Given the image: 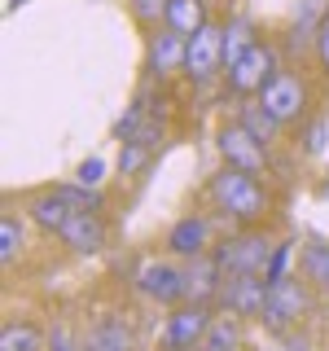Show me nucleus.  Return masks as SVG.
<instances>
[{
    "label": "nucleus",
    "mask_w": 329,
    "mask_h": 351,
    "mask_svg": "<svg viewBox=\"0 0 329 351\" xmlns=\"http://www.w3.org/2000/svg\"><path fill=\"white\" fill-rule=\"evenodd\" d=\"M206 193H211V202L224 215H233L237 224H255V219L268 215V189L259 184V176H250L241 167H228V162H224L219 176H211Z\"/></svg>",
    "instance_id": "f257e3e1"
},
{
    "label": "nucleus",
    "mask_w": 329,
    "mask_h": 351,
    "mask_svg": "<svg viewBox=\"0 0 329 351\" xmlns=\"http://www.w3.org/2000/svg\"><path fill=\"white\" fill-rule=\"evenodd\" d=\"M312 307V294H307V281L299 277H277L268 281V303H263L259 321L272 329V334H285V329L299 325V316Z\"/></svg>",
    "instance_id": "f03ea898"
},
{
    "label": "nucleus",
    "mask_w": 329,
    "mask_h": 351,
    "mask_svg": "<svg viewBox=\"0 0 329 351\" xmlns=\"http://www.w3.org/2000/svg\"><path fill=\"white\" fill-rule=\"evenodd\" d=\"M184 80L189 84H211L215 75H224V27L219 22H206L202 31L189 36V49H184Z\"/></svg>",
    "instance_id": "7ed1b4c3"
},
{
    "label": "nucleus",
    "mask_w": 329,
    "mask_h": 351,
    "mask_svg": "<svg viewBox=\"0 0 329 351\" xmlns=\"http://www.w3.org/2000/svg\"><path fill=\"white\" fill-rule=\"evenodd\" d=\"M277 71H281V66H277V49L259 40L246 58H237L224 71V84H228V93H233V97H259L263 84H268Z\"/></svg>",
    "instance_id": "20e7f679"
},
{
    "label": "nucleus",
    "mask_w": 329,
    "mask_h": 351,
    "mask_svg": "<svg viewBox=\"0 0 329 351\" xmlns=\"http://www.w3.org/2000/svg\"><path fill=\"white\" fill-rule=\"evenodd\" d=\"M215 145H219V158H224L228 167H241L250 176L268 171V145H263L259 136H250L241 123H224L219 136H215Z\"/></svg>",
    "instance_id": "39448f33"
},
{
    "label": "nucleus",
    "mask_w": 329,
    "mask_h": 351,
    "mask_svg": "<svg viewBox=\"0 0 329 351\" xmlns=\"http://www.w3.org/2000/svg\"><path fill=\"white\" fill-rule=\"evenodd\" d=\"M259 101L268 106V114H277L281 123H299V119L307 114V84H303V75L277 71L268 84H263Z\"/></svg>",
    "instance_id": "423d86ee"
},
{
    "label": "nucleus",
    "mask_w": 329,
    "mask_h": 351,
    "mask_svg": "<svg viewBox=\"0 0 329 351\" xmlns=\"http://www.w3.org/2000/svg\"><path fill=\"white\" fill-rule=\"evenodd\" d=\"M215 259L224 263V272H268L272 241L263 233H237L215 250Z\"/></svg>",
    "instance_id": "0eeeda50"
},
{
    "label": "nucleus",
    "mask_w": 329,
    "mask_h": 351,
    "mask_svg": "<svg viewBox=\"0 0 329 351\" xmlns=\"http://www.w3.org/2000/svg\"><path fill=\"white\" fill-rule=\"evenodd\" d=\"M184 49H189V36L171 27H158L145 44V71L149 80H171L175 71H184Z\"/></svg>",
    "instance_id": "6e6552de"
},
{
    "label": "nucleus",
    "mask_w": 329,
    "mask_h": 351,
    "mask_svg": "<svg viewBox=\"0 0 329 351\" xmlns=\"http://www.w3.org/2000/svg\"><path fill=\"white\" fill-rule=\"evenodd\" d=\"M219 299H224V307L237 312V316H263V303H268V277H263V272H228Z\"/></svg>",
    "instance_id": "1a4fd4ad"
},
{
    "label": "nucleus",
    "mask_w": 329,
    "mask_h": 351,
    "mask_svg": "<svg viewBox=\"0 0 329 351\" xmlns=\"http://www.w3.org/2000/svg\"><path fill=\"white\" fill-rule=\"evenodd\" d=\"M215 316L206 312V303H189V307H175V312L167 316V347L171 351H193L202 347L206 329H211Z\"/></svg>",
    "instance_id": "9d476101"
},
{
    "label": "nucleus",
    "mask_w": 329,
    "mask_h": 351,
    "mask_svg": "<svg viewBox=\"0 0 329 351\" xmlns=\"http://www.w3.org/2000/svg\"><path fill=\"white\" fill-rule=\"evenodd\" d=\"M58 237L75 255H97L106 246V219H101V211H71V219L58 228Z\"/></svg>",
    "instance_id": "9b49d317"
},
{
    "label": "nucleus",
    "mask_w": 329,
    "mask_h": 351,
    "mask_svg": "<svg viewBox=\"0 0 329 351\" xmlns=\"http://www.w3.org/2000/svg\"><path fill=\"white\" fill-rule=\"evenodd\" d=\"M136 285L145 299H158V303H180L184 299V272L171 268V263H158L149 259L145 268L136 272Z\"/></svg>",
    "instance_id": "f8f14e48"
},
{
    "label": "nucleus",
    "mask_w": 329,
    "mask_h": 351,
    "mask_svg": "<svg viewBox=\"0 0 329 351\" xmlns=\"http://www.w3.org/2000/svg\"><path fill=\"white\" fill-rule=\"evenodd\" d=\"M224 263H219L215 255H197L189 263V272H184V299L189 303H206V299H215L219 290H224Z\"/></svg>",
    "instance_id": "ddd939ff"
},
{
    "label": "nucleus",
    "mask_w": 329,
    "mask_h": 351,
    "mask_svg": "<svg viewBox=\"0 0 329 351\" xmlns=\"http://www.w3.org/2000/svg\"><path fill=\"white\" fill-rule=\"evenodd\" d=\"M206 241H211V228H206V219H202V215H184V219H175L171 233H167V246L175 250V255H184V259L206 255Z\"/></svg>",
    "instance_id": "4468645a"
},
{
    "label": "nucleus",
    "mask_w": 329,
    "mask_h": 351,
    "mask_svg": "<svg viewBox=\"0 0 329 351\" xmlns=\"http://www.w3.org/2000/svg\"><path fill=\"white\" fill-rule=\"evenodd\" d=\"M237 123L246 128L250 136H259L263 145H272V141L281 136V128H285L277 114H268V106H263L259 97H255V101H250V97H241V106H237Z\"/></svg>",
    "instance_id": "2eb2a0df"
},
{
    "label": "nucleus",
    "mask_w": 329,
    "mask_h": 351,
    "mask_svg": "<svg viewBox=\"0 0 329 351\" xmlns=\"http://www.w3.org/2000/svg\"><path fill=\"white\" fill-rule=\"evenodd\" d=\"M84 351H132V329L123 325V316H101L88 329Z\"/></svg>",
    "instance_id": "dca6fc26"
},
{
    "label": "nucleus",
    "mask_w": 329,
    "mask_h": 351,
    "mask_svg": "<svg viewBox=\"0 0 329 351\" xmlns=\"http://www.w3.org/2000/svg\"><path fill=\"white\" fill-rule=\"evenodd\" d=\"M329 18V0H299L294 5V22H290V44H312L316 36V27Z\"/></svg>",
    "instance_id": "f3484780"
},
{
    "label": "nucleus",
    "mask_w": 329,
    "mask_h": 351,
    "mask_svg": "<svg viewBox=\"0 0 329 351\" xmlns=\"http://www.w3.org/2000/svg\"><path fill=\"white\" fill-rule=\"evenodd\" d=\"M211 14H206V0H167V22L162 27L180 31V36H193V31H202Z\"/></svg>",
    "instance_id": "a211bd4d"
},
{
    "label": "nucleus",
    "mask_w": 329,
    "mask_h": 351,
    "mask_svg": "<svg viewBox=\"0 0 329 351\" xmlns=\"http://www.w3.org/2000/svg\"><path fill=\"white\" fill-rule=\"evenodd\" d=\"M255 44H259L255 22H250V18H228V22H224V71H228L237 58H246Z\"/></svg>",
    "instance_id": "6ab92c4d"
},
{
    "label": "nucleus",
    "mask_w": 329,
    "mask_h": 351,
    "mask_svg": "<svg viewBox=\"0 0 329 351\" xmlns=\"http://www.w3.org/2000/svg\"><path fill=\"white\" fill-rule=\"evenodd\" d=\"M237 343H241V316L228 312V316H215L211 321V329H206V338H202L197 351H237Z\"/></svg>",
    "instance_id": "aec40b11"
},
{
    "label": "nucleus",
    "mask_w": 329,
    "mask_h": 351,
    "mask_svg": "<svg viewBox=\"0 0 329 351\" xmlns=\"http://www.w3.org/2000/svg\"><path fill=\"white\" fill-rule=\"evenodd\" d=\"M71 211H75V206L66 202L58 189H53V193H40L36 202H31V215H36V224H40V228H49V233H58L66 219H71Z\"/></svg>",
    "instance_id": "412c9836"
},
{
    "label": "nucleus",
    "mask_w": 329,
    "mask_h": 351,
    "mask_svg": "<svg viewBox=\"0 0 329 351\" xmlns=\"http://www.w3.org/2000/svg\"><path fill=\"white\" fill-rule=\"evenodd\" d=\"M303 281L316 290H329V241L303 246Z\"/></svg>",
    "instance_id": "4be33fe9"
},
{
    "label": "nucleus",
    "mask_w": 329,
    "mask_h": 351,
    "mask_svg": "<svg viewBox=\"0 0 329 351\" xmlns=\"http://www.w3.org/2000/svg\"><path fill=\"white\" fill-rule=\"evenodd\" d=\"M40 329L18 321V325H5V334H0V351H40Z\"/></svg>",
    "instance_id": "5701e85b"
},
{
    "label": "nucleus",
    "mask_w": 329,
    "mask_h": 351,
    "mask_svg": "<svg viewBox=\"0 0 329 351\" xmlns=\"http://www.w3.org/2000/svg\"><path fill=\"white\" fill-rule=\"evenodd\" d=\"M127 14L145 31H158L162 22H167V0H127Z\"/></svg>",
    "instance_id": "b1692460"
},
{
    "label": "nucleus",
    "mask_w": 329,
    "mask_h": 351,
    "mask_svg": "<svg viewBox=\"0 0 329 351\" xmlns=\"http://www.w3.org/2000/svg\"><path fill=\"white\" fill-rule=\"evenodd\" d=\"M18 250H22V228L14 215H5L0 219V263H14Z\"/></svg>",
    "instance_id": "393cba45"
},
{
    "label": "nucleus",
    "mask_w": 329,
    "mask_h": 351,
    "mask_svg": "<svg viewBox=\"0 0 329 351\" xmlns=\"http://www.w3.org/2000/svg\"><path fill=\"white\" fill-rule=\"evenodd\" d=\"M145 154H149V145H141V141H123V154H119V171L123 176H132L145 162Z\"/></svg>",
    "instance_id": "a878e982"
},
{
    "label": "nucleus",
    "mask_w": 329,
    "mask_h": 351,
    "mask_svg": "<svg viewBox=\"0 0 329 351\" xmlns=\"http://www.w3.org/2000/svg\"><path fill=\"white\" fill-rule=\"evenodd\" d=\"M312 53H316V66L329 75V18L316 27V36H312Z\"/></svg>",
    "instance_id": "bb28decb"
},
{
    "label": "nucleus",
    "mask_w": 329,
    "mask_h": 351,
    "mask_svg": "<svg viewBox=\"0 0 329 351\" xmlns=\"http://www.w3.org/2000/svg\"><path fill=\"white\" fill-rule=\"evenodd\" d=\"M325 141H329V123H325V119H316V123L303 132V149H307V154H321Z\"/></svg>",
    "instance_id": "cd10ccee"
},
{
    "label": "nucleus",
    "mask_w": 329,
    "mask_h": 351,
    "mask_svg": "<svg viewBox=\"0 0 329 351\" xmlns=\"http://www.w3.org/2000/svg\"><path fill=\"white\" fill-rule=\"evenodd\" d=\"M285 263H290V241H277V246H272V259H268V272H263V277H268V281L285 277Z\"/></svg>",
    "instance_id": "c85d7f7f"
},
{
    "label": "nucleus",
    "mask_w": 329,
    "mask_h": 351,
    "mask_svg": "<svg viewBox=\"0 0 329 351\" xmlns=\"http://www.w3.org/2000/svg\"><path fill=\"white\" fill-rule=\"evenodd\" d=\"M101 171H106L101 158H88V162H80V176H75V180L88 184V189H97V184H101Z\"/></svg>",
    "instance_id": "c756f323"
},
{
    "label": "nucleus",
    "mask_w": 329,
    "mask_h": 351,
    "mask_svg": "<svg viewBox=\"0 0 329 351\" xmlns=\"http://www.w3.org/2000/svg\"><path fill=\"white\" fill-rule=\"evenodd\" d=\"M49 351H80V347H75V338L66 334V329H53V338H49Z\"/></svg>",
    "instance_id": "7c9ffc66"
},
{
    "label": "nucleus",
    "mask_w": 329,
    "mask_h": 351,
    "mask_svg": "<svg viewBox=\"0 0 329 351\" xmlns=\"http://www.w3.org/2000/svg\"><path fill=\"white\" fill-rule=\"evenodd\" d=\"M277 351H312V347H307V338H294V334H290V338H281Z\"/></svg>",
    "instance_id": "2f4dec72"
},
{
    "label": "nucleus",
    "mask_w": 329,
    "mask_h": 351,
    "mask_svg": "<svg viewBox=\"0 0 329 351\" xmlns=\"http://www.w3.org/2000/svg\"><path fill=\"white\" fill-rule=\"evenodd\" d=\"M18 5H27V0H9V9H18Z\"/></svg>",
    "instance_id": "473e14b6"
},
{
    "label": "nucleus",
    "mask_w": 329,
    "mask_h": 351,
    "mask_svg": "<svg viewBox=\"0 0 329 351\" xmlns=\"http://www.w3.org/2000/svg\"><path fill=\"white\" fill-rule=\"evenodd\" d=\"M325 321H329V303H325Z\"/></svg>",
    "instance_id": "72a5a7b5"
}]
</instances>
